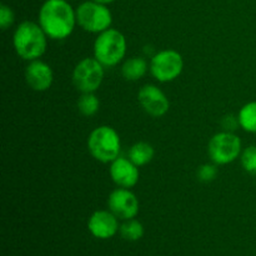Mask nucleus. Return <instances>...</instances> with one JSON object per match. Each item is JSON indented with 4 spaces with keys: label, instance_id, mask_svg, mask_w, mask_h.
<instances>
[{
    "label": "nucleus",
    "instance_id": "nucleus-1",
    "mask_svg": "<svg viewBox=\"0 0 256 256\" xmlns=\"http://www.w3.org/2000/svg\"><path fill=\"white\" fill-rule=\"evenodd\" d=\"M38 22L48 38L64 40L72 34L76 22V10L69 0H45L40 6Z\"/></svg>",
    "mask_w": 256,
    "mask_h": 256
},
{
    "label": "nucleus",
    "instance_id": "nucleus-2",
    "mask_svg": "<svg viewBox=\"0 0 256 256\" xmlns=\"http://www.w3.org/2000/svg\"><path fill=\"white\" fill-rule=\"evenodd\" d=\"M48 39L49 38L39 22L25 20L15 29L12 34V45L18 56L28 62H32L40 59L45 54Z\"/></svg>",
    "mask_w": 256,
    "mask_h": 256
},
{
    "label": "nucleus",
    "instance_id": "nucleus-3",
    "mask_svg": "<svg viewBox=\"0 0 256 256\" xmlns=\"http://www.w3.org/2000/svg\"><path fill=\"white\" fill-rule=\"evenodd\" d=\"M88 150L96 162L110 164L120 156L122 142L119 134L109 125L95 128L88 138Z\"/></svg>",
    "mask_w": 256,
    "mask_h": 256
},
{
    "label": "nucleus",
    "instance_id": "nucleus-4",
    "mask_svg": "<svg viewBox=\"0 0 256 256\" xmlns=\"http://www.w3.org/2000/svg\"><path fill=\"white\" fill-rule=\"evenodd\" d=\"M126 38L116 29L105 30L98 34L94 42V58L105 68H112L120 64L126 54Z\"/></svg>",
    "mask_w": 256,
    "mask_h": 256
},
{
    "label": "nucleus",
    "instance_id": "nucleus-5",
    "mask_svg": "<svg viewBox=\"0 0 256 256\" xmlns=\"http://www.w3.org/2000/svg\"><path fill=\"white\" fill-rule=\"evenodd\" d=\"M76 22L85 32L100 34L110 29L112 24V14L105 4L88 0L76 8Z\"/></svg>",
    "mask_w": 256,
    "mask_h": 256
},
{
    "label": "nucleus",
    "instance_id": "nucleus-6",
    "mask_svg": "<svg viewBox=\"0 0 256 256\" xmlns=\"http://www.w3.org/2000/svg\"><path fill=\"white\" fill-rule=\"evenodd\" d=\"M242 152V140L232 132H216L208 144V155L216 165L230 164L240 158Z\"/></svg>",
    "mask_w": 256,
    "mask_h": 256
},
{
    "label": "nucleus",
    "instance_id": "nucleus-7",
    "mask_svg": "<svg viewBox=\"0 0 256 256\" xmlns=\"http://www.w3.org/2000/svg\"><path fill=\"white\" fill-rule=\"evenodd\" d=\"M105 66L95 58H84L72 70V84L80 92H95L102 84Z\"/></svg>",
    "mask_w": 256,
    "mask_h": 256
},
{
    "label": "nucleus",
    "instance_id": "nucleus-8",
    "mask_svg": "<svg viewBox=\"0 0 256 256\" xmlns=\"http://www.w3.org/2000/svg\"><path fill=\"white\" fill-rule=\"evenodd\" d=\"M184 59L179 52L165 49L156 52L150 62V72L160 82H170L182 75Z\"/></svg>",
    "mask_w": 256,
    "mask_h": 256
},
{
    "label": "nucleus",
    "instance_id": "nucleus-9",
    "mask_svg": "<svg viewBox=\"0 0 256 256\" xmlns=\"http://www.w3.org/2000/svg\"><path fill=\"white\" fill-rule=\"evenodd\" d=\"M108 209L119 220L134 219L140 210V202L136 195L130 189L118 188L108 198Z\"/></svg>",
    "mask_w": 256,
    "mask_h": 256
},
{
    "label": "nucleus",
    "instance_id": "nucleus-10",
    "mask_svg": "<svg viewBox=\"0 0 256 256\" xmlns=\"http://www.w3.org/2000/svg\"><path fill=\"white\" fill-rule=\"evenodd\" d=\"M138 100L142 110L152 118L164 116L170 109L169 98L156 85H144L138 92Z\"/></svg>",
    "mask_w": 256,
    "mask_h": 256
},
{
    "label": "nucleus",
    "instance_id": "nucleus-11",
    "mask_svg": "<svg viewBox=\"0 0 256 256\" xmlns=\"http://www.w3.org/2000/svg\"><path fill=\"white\" fill-rule=\"evenodd\" d=\"M88 229L96 239L108 240L119 232V219L109 209L96 210L88 220Z\"/></svg>",
    "mask_w": 256,
    "mask_h": 256
},
{
    "label": "nucleus",
    "instance_id": "nucleus-12",
    "mask_svg": "<svg viewBox=\"0 0 256 256\" xmlns=\"http://www.w3.org/2000/svg\"><path fill=\"white\" fill-rule=\"evenodd\" d=\"M25 82L34 92H46L54 82V72L48 62L32 60L25 68Z\"/></svg>",
    "mask_w": 256,
    "mask_h": 256
},
{
    "label": "nucleus",
    "instance_id": "nucleus-13",
    "mask_svg": "<svg viewBox=\"0 0 256 256\" xmlns=\"http://www.w3.org/2000/svg\"><path fill=\"white\" fill-rule=\"evenodd\" d=\"M110 178L119 188L132 189L138 184L140 178L139 166L134 164L129 158L119 156L110 162Z\"/></svg>",
    "mask_w": 256,
    "mask_h": 256
},
{
    "label": "nucleus",
    "instance_id": "nucleus-14",
    "mask_svg": "<svg viewBox=\"0 0 256 256\" xmlns=\"http://www.w3.org/2000/svg\"><path fill=\"white\" fill-rule=\"evenodd\" d=\"M149 65L142 56H132L125 60L122 65V74L128 82H138L145 76Z\"/></svg>",
    "mask_w": 256,
    "mask_h": 256
},
{
    "label": "nucleus",
    "instance_id": "nucleus-15",
    "mask_svg": "<svg viewBox=\"0 0 256 256\" xmlns=\"http://www.w3.org/2000/svg\"><path fill=\"white\" fill-rule=\"evenodd\" d=\"M155 150L152 148V145H150L149 142H135L132 148L129 149V158L132 162H134L136 166H144L148 165L152 159H154Z\"/></svg>",
    "mask_w": 256,
    "mask_h": 256
},
{
    "label": "nucleus",
    "instance_id": "nucleus-16",
    "mask_svg": "<svg viewBox=\"0 0 256 256\" xmlns=\"http://www.w3.org/2000/svg\"><path fill=\"white\" fill-rule=\"evenodd\" d=\"M238 120H239V126L244 132L256 134V100L242 105L238 114Z\"/></svg>",
    "mask_w": 256,
    "mask_h": 256
},
{
    "label": "nucleus",
    "instance_id": "nucleus-17",
    "mask_svg": "<svg viewBox=\"0 0 256 256\" xmlns=\"http://www.w3.org/2000/svg\"><path fill=\"white\" fill-rule=\"evenodd\" d=\"M76 106L80 114L84 116H94L99 112L100 100L95 92H82V96L78 99Z\"/></svg>",
    "mask_w": 256,
    "mask_h": 256
},
{
    "label": "nucleus",
    "instance_id": "nucleus-18",
    "mask_svg": "<svg viewBox=\"0 0 256 256\" xmlns=\"http://www.w3.org/2000/svg\"><path fill=\"white\" fill-rule=\"evenodd\" d=\"M119 232L122 239L128 240V242H138L144 236V225L138 222L135 218L124 220L122 224L120 225Z\"/></svg>",
    "mask_w": 256,
    "mask_h": 256
},
{
    "label": "nucleus",
    "instance_id": "nucleus-19",
    "mask_svg": "<svg viewBox=\"0 0 256 256\" xmlns=\"http://www.w3.org/2000/svg\"><path fill=\"white\" fill-rule=\"evenodd\" d=\"M240 162L248 174L256 176V145H250L242 150L240 155Z\"/></svg>",
    "mask_w": 256,
    "mask_h": 256
},
{
    "label": "nucleus",
    "instance_id": "nucleus-20",
    "mask_svg": "<svg viewBox=\"0 0 256 256\" xmlns=\"http://www.w3.org/2000/svg\"><path fill=\"white\" fill-rule=\"evenodd\" d=\"M218 165L212 162V164H204L202 166H199L196 172V176L200 182H210L212 180H215V178L218 176Z\"/></svg>",
    "mask_w": 256,
    "mask_h": 256
},
{
    "label": "nucleus",
    "instance_id": "nucleus-21",
    "mask_svg": "<svg viewBox=\"0 0 256 256\" xmlns=\"http://www.w3.org/2000/svg\"><path fill=\"white\" fill-rule=\"evenodd\" d=\"M14 22L15 14L12 8L5 4L0 5V28H2V30L9 29L14 24Z\"/></svg>",
    "mask_w": 256,
    "mask_h": 256
},
{
    "label": "nucleus",
    "instance_id": "nucleus-22",
    "mask_svg": "<svg viewBox=\"0 0 256 256\" xmlns=\"http://www.w3.org/2000/svg\"><path fill=\"white\" fill-rule=\"evenodd\" d=\"M222 128H224L225 132H234V130L236 129V126L239 125V120H238V118L232 116V115H228V116H225L224 119H222Z\"/></svg>",
    "mask_w": 256,
    "mask_h": 256
},
{
    "label": "nucleus",
    "instance_id": "nucleus-23",
    "mask_svg": "<svg viewBox=\"0 0 256 256\" xmlns=\"http://www.w3.org/2000/svg\"><path fill=\"white\" fill-rule=\"evenodd\" d=\"M94 2H102V4H112V2H114L115 0H94Z\"/></svg>",
    "mask_w": 256,
    "mask_h": 256
}]
</instances>
